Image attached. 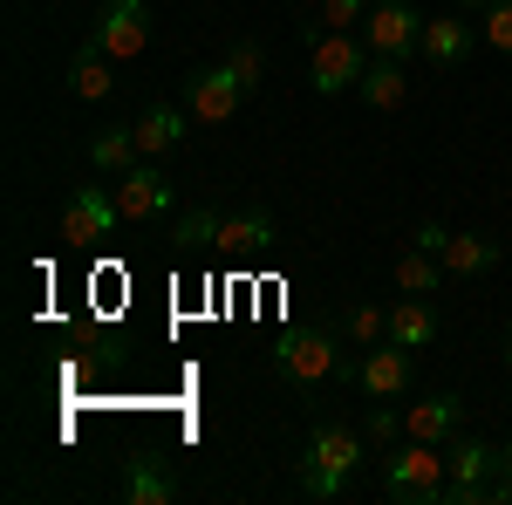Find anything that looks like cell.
<instances>
[{
	"label": "cell",
	"instance_id": "ac0fdd59",
	"mask_svg": "<svg viewBox=\"0 0 512 505\" xmlns=\"http://www.w3.org/2000/svg\"><path fill=\"white\" fill-rule=\"evenodd\" d=\"M137 157H144V151H137V130H130V123H110V130L89 137V164H96L103 178H123Z\"/></svg>",
	"mask_w": 512,
	"mask_h": 505
},
{
	"label": "cell",
	"instance_id": "d4e9b609",
	"mask_svg": "<svg viewBox=\"0 0 512 505\" xmlns=\"http://www.w3.org/2000/svg\"><path fill=\"white\" fill-rule=\"evenodd\" d=\"M478 35H485V48H499V55H512V0H492V7H485Z\"/></svg>",
	"mask_w": 512,
	"mask_h": 505
},
{
	"label": "cell",
	"instance_id": "5b68a950",
	"mask_svg": "<svg viewBox=\"0 0 512 505\" xmlns=\"http://www.w3.org/2000/svg\"><path fill=\"white\" fill-rule=\"evenodd\" d=\"M410 376H417V349H396V342H376V349H362L349 362V383L369 403H396L410 389Z\"/></svg>",
	"mask_w": 512,
	"mask_h": 505
},
{
	"label": "cell",
	"instance_id": "4316f807",
	"mask_svg": "<svg viewBox=\"0 0 512 505\" xmlns=\"http://www.w3.org/2000/svg\"><path fill=\"white\" fill-rule=\"evenodd\" d=\"M362 14H369V0H321L315 7L321 28H362Z\"/></svg>",
	"mask_w": 512,
	"mask_h": 505
},
{
	"label": "cell",
	"instance_id": "4dcf8cb0",
	"mask_svg": "<svg viewBox=\"0 0 512 505\" xmlns=\"http://www.w3.org/2000/svg\"><path fill=\"white\" fill-rule=\"evenodd\" d=\"M512 499V444H506V458H499V505Z\"/></svg>",
	"mask_w": 512,
	"mask_h": 505
},
{
	"label": "cell",
	"instance_id": "d6a6232c",
	"mask_svg": "<svg viewBox=\"0 0 512 505\" xmlns=\"http://www.w3.org/2000/svg\"><path fill=\"white\" fill-rule=\"evenodd\" d=\"M506 369H512V321H506Z\"/></svg>",
	"mask_w": 512,
	"mask_h": 505
},
{
	"label": "cell",
	"instance_id": "44dd1931",
	"mask_svg": "<svg viewBox=\"0 0 512 505\" xmlns=\"http://www.w3.org/2000/svg\"><path fill=\"white\" fill-rule=\"evenodd\" d=\"M110 55H103V48H96V41H82V55H76V69H69V89H76L82 103H103V96H110Z\"/></svg>",
	"mask_w": 512,
	"mask_h": 505
},
{
	"label": "cell",
	"instance_id": "484cf974",
	"mask_svg": "<svg viewBox=\"0 0 512 505\" xmlns=\"http://www.w3.org/2000/svg\"><path fill=\"white\" fill-rule=\"evenodd\" d=\"M226 69H233V76L246 82V89H260V76H267V55H260V41H233Z\"/></svg>",
	"mask_w": 512,
	"mask_h": 505
},
{
	"label": "cell",
	"instance_id": "cb8c5ba5",
	"mask_svg": "<svg viewBox=\"0 0 512 505\" xmlns=\"http://www.w3.org/2000/svg\"><path fill=\"white\" fill-rule=\"evenodd\" d=\"M349 342H355V349H376V342H390V308H376V301L349 308Z\"/></svg>",
	"mask_w": 512,
	"mask_h": 505
},
{
	"label": "cell",
	"instance_id": "6da1fadb",
	"mask_svg": "<svg viewBox=\"0 0 512 505\" xmlns=\"http://www.w3.org/2000/svg\"><path fill=\"white\" fill-rule=\"evenodd\" d=\"M444 485H451V458H444V444H403L383 458V492L403 505H444Z\"/></svg>",
	"mask_w": 512,
	"mask_h": 505
},
{
	"label": "cell",
	"instance_id": "83f0119b",
	"mask_svg": "<svg viewBox=\"0 0 512 505\" xmlns=\"http://www.w3.org/2000/svg\"><path fill=\"white\" fill-rule=\"evenodd\" d=\"M369 444H396L403 437V410H390V403H369V430H362Z\"/></svg>",
	"mask_w": 512,
	"mask_h": 505
},
{
	"label": "cell",
	"instance_id": "e0dca14e",
	"mask_svg": "<svg viewBox=\"0 0 512 505\" xmlns=\"http://www.w3.org/2000/svg\"><path fill=\"white\" fill-rule=\"evenodd\" d=\"M274 246V212H226V226H219V253H267Z\"/></svg>",
	"mask_w": 512,
	"mask_h": 505
},
{
	"label": "cell",
	"instance_id": "603a6c76",
	"mask_svg": "<svg viewBox=\"0 0 512 505\" xmlns=\"http://www.w3.org/2000/svg\"><path fill=\"white\" fill-rule=\"evenodd\" d=\"M219 226H226V212L205 205V212H185V219L171 226V239H178L185 253H219Z\"/></svg>",
	"mask_w": 512,
	"mask_h": 505
},
{
	"label": "cell",
	"instance_id": "9c48e42d",
	"mask_svg": "<svg viewBox=\"0 0 512 505\" xmlns=\"http://www.w3.org/2000/svg\"><path fill=\"white\" fill-rule=\"evenodd\" d=\"M117 219H123V205H117L110 185H82V192L62 205V239H69V246H96V239L117 233Z\"/></svg>",
	"mask_w": 512,
	"mask_h": 505
},
{
	"label": "cell",
	"instance_id": "8992f818",
	"mask_svg": "<svg viewBox=\"0 0 512 505\" xmlns=\"http://www.w3.org/2000/svg\"><path fill=\"white\" fill-rule=\"evenodd\" d=\"M362 35H369V55L410 62V55L424 48V14H417L410 0H376V7L362 14Z\"/></svg>",
	"mask_w": 512,
	"mask_h": 505
},
{
	"label": "cell",
	"instance_id": "7a4b0ae2",
	"mask_svg": "<svg viewBox=\"0 0 512 505\" xmlns=\"http://www.w3.org/2000/svg\"><path fill=\"white\" fill-rule=\"evenodd\" d=\"M369 69V48L355 41V28H308V82H315V96H342L355 89Z\"/></svg>",
	"mask_w": 512,
	"mask_h": 505
},
{
	"label": "cell",
	"instance_id": "2e32d148",
	"mask_svg": "<svg viewBox=\"0 0 512 505\" xmlns=\"http://www.w3.org/2000/svg\"><path fill=\"white\" fill-rule=\"evenodd\" d=\"M185 117H192V110H171V103H151L144 117L130 123V130H137V151H144V157H171L178 144H185Z\"/></svg>",
	"mask_w": 512,
	"mask_h": 505
},
{
	"label": "cell",
	"instance_id": "3957f363",
	"mask_svg": "<svg viewBox=\"0 0 512 505\" xmlns=\"http://www.w3.org/2000/svg\"><path fill=\"white\" fill-rule=\"evenodd\" d=\"M451 485H444V505H478L492 499L499 505V458L506 444H485V437H451Z\"/></svg>",
	"mask_w": 512,
	"mask_h": 505
},
{
	"label": "cell",
	"instance_id": "52a82bcc",
	"mask_svg": "<svg viewBox=\"0 0 512 505\" xmlns=\"http://www.w3.org/2000/svg\"><path fill=\"white\" fill-rule=\"evenodd\" d=\"M89 41H96L110 62H137V55L151 48V7H144V0H110V7L96 14Z\"/></svg>",
	"mask_w": 512,
	"mask_h": 505
},
{
	"label": "cell",
	"instance_id": "8fae6325",
	"mask_svg": "<svg viewBox=\"0 0 512 505\" xmlns=\"http://www.w3.org/2000/svg\"><path fill=\"white\" fill-rule=\"evenodd\" d=\"M110 192H117L123 219H158V212H171V178L158 171V157H137Z\"/></svg>",
	"mask_w": 512,
	"mask_h": 505
},
{
	"label": "cell",
	"instance_id": "7c38bea8",
	"mask_svg": "<svg viewBox=\"0 0 512 505\" xmlns=\"http://www.w3.org/2000/svg\"><path fill=\"white\" fill-rule=\"evenodd\" d=\"M458 430H465V396H451V389L403 410V437H417V444H451Z\"/></svg>",
	"mask_w": 512,
	"mask_h": 505
},
{
	"label": "cell",
	"instance_id": "1f68e13d",
	"mask_svg": "<svg viewBox=\"0 0 512 505\" xmlns=\"http://www.w3.org/2000/svg\"><path fill=\"white\" fill-rule=\"evenodd\" d=\"M451 7H458V14H485L492 0H451Z\"/></svg>",
	"mask_w": 512,
	"mask_h": 505
},
{
	"label": "cell",
	"instance_id": "d6986e66",
	"mask_svg": "<svg viewBox=\"0 0 512 505\" xmlns=\"http://www.w3.org/2000/svg\"><path fill=\"white\" fill-rule=\"evenodd\" d=\"M437 260H444V273H458V280H465V273H492L499 267V239L492 233H451V246H444Z\"/></svg>",
	"mask_w": 512,
	"mask_h": 505
},
{
	"label": "cell",
	"instance_id": "ba28073f",
	"mask_svg": "<svg viewBox=\"0 0 512 505\" xmlns=\"http://www.w3.org/2000/svg\"><path fill=\"white\" fill-rule=\"evenodd\" d=\"M239 103H246V82H239L226 62L185 76V110H192V123H233Z\"/></svg>",
	"mask_w": 512,
	"mask_h": 505
},
{
	"label": "cell",
	"instance_id": "277c9868",
	"mask_svg": "<svg viewBox=\"0 0 512 505\" xmlns=\"http://www.w3.org/2000/svg\"><path fill=\"white\" fill-rule=\"evenodd\" d=\"M274 369L287 376V383L315 389V383H328V376L342 369V342H335L328 328H294V335L274 342Z\"/></svg>",
	"mask_w": 512,
	"mask_h": 505
},
{
	"label": "cell",
	"instance_id": "f546056e",
	"mask_svg": "<svg viewBox=\"0 0 512 505\" xmlns=\"http://www.w3.org/2000/svg\"><path fill=\"white\" fill-rule=\"evenodd\" d=\"M417 246H424V253H444V246H451V226L424 219V226H417Z\"/></svg>",
	"mask_w": 512,
	"mask_h": 505
},
{
	"label": "cell",
	"instance_id": "30bf717a",
	"mask_svg": "<svg viewBox=\"0 0 512 505\" xmlns=\"http://www.w3.org/2000/svg\"><path fill=\"white\" fill-rule=\"evenodd\" d=\"M369 458V437L355 424H335V417H321L315 430H308V451H301V465H321V471H342V478H355V465Z\"/></svg>",
	"mask_w": 512,
	"mask_h": 505
},
{
	"label": "cell",
	"instance_id": "7402d4cb",
	"mask_svg": "<svg viewBox=\"0 0 512 505\" xmlns=\"http://www.w3.org/2000/svg\"><path fill=\"white\" fill-rule=\"evenodd\" d=\"M437 287H444V260L424 253V246H410L396 260V294H437Z\"/></svg>",
	"mask_w": 512,
	"mask_h": 505
},
{
	"label": "cell",
	"instance_id": "4fadbf2b",
	"mask_svg": "<svg viewBox=\"0 0 512 505\" xmlns=\"http://www.w3.org/2000/svg\"><path fill=\"white\" fill-rule=\"evenodd\" d=\"M472 48H478V28L472 21H458V14H437V21H424V62L431 69H458V62H472Z\"/></svg>",
	"mask_w": 512,
	"mask_h": 505
},
{
	"label": "cell",
	"instance_id": "f1b7e54d",
	"mask_svg": "<svg viewBox=\"0 0 512 505\" xmlns=\"http://www.w3.org/2000/svg\"><path fill=\"white\" fill-rule=\"evenodd\" d=\"M301 492H315V499H342L349 478H342V471H321V465H301Z\"/></svg>",
	"mask_w": 512,
	"mask_h": 505
},
{
	"label": "cell",
	"instance_id": "9a60e30c",
	"mask_svg": "<svg viewBox=\"0 0 512 505\" xmlns=\"http://www.w3.org/2000/svg\"><path fill=\"white\" fill-rule=\"evenodd\" d=\"M390 342H396V349H431V342H437L431 294H403V301L390 308Z\"/></svg>",
	"mask_w": 512,
	"mask_h": 505
},
{
	"label": "cell",
	"instance_id": "ffe728a7",
	"mask_svg": "<svg viewBox=\"0 0 512 505\" xmlns=\"http://www.w3.org/2000/svg\"><path fill=\"white\" fill-rule=\"evenodd\" d=\"M123 499H137V505H171V499H178V478H171L158 458H130V471H123Z\"/></svg>",
	"mask_w": 512,
	"mask_h": 505
},
{
	"label": "cell",
	"instance_id": "5bb4252c",
	"mask_svg": "<svg viewBox=\"0 0 512 505\" xmlns=\"http://www.w3.org/2000/svg\"><path fill=\"white\" fill-rule=\"evenodd\" d=\"M355 96L369 103V110H396L403 96H410V62H396V55H369V69L355 82Z\"/></svg>",
	"mask_w": 512,
	"mask_h": 505
}]
</instances>
